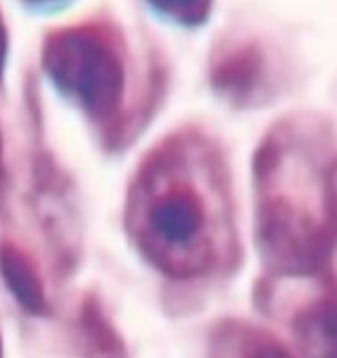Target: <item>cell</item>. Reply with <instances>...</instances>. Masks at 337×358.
I'll return each instance as SVG.
<instances>
[{
    "label": "cell",
    "mask_w": 337,
    "mask_h": 358,
    "mask_svg": "<svg viewBox=\"0 0 337 358\" xmlns=\"http://www.w3.org/2000/svg\"><path fill=\"white\" fill-rule=\"evenodd\" d=\"M4 178V162H2V136H0V180Z\"/></svg>",
    "instance_id": "30bf717a"
},
{
    "label": "cell",
    "mask_w": 337,
    "mask_h": 358,
    "mask_svg": "<svg viewBox=\"0 0 337 358\" xmlns=\"http://www.w3.org/2000/svg\"><path fill=\"white\" fill-rule=\"evenodd\" d=\"M214 86L237 105H250L266 92V55L254 40L224 48L212 69Z\"/></svg>",
    "instance_id": "277c9868"
},
{
    "label": "cell",
    "mask_w": 337,
    "mask_h": 358,
    "mask_svg": "<svg viewBox=\"0 0 337 358\" xmlns=\"http://www.w3.org/2000/svg\"><path fill=\"white\" fill-rule=\"evenodd\" d=\"M128 233L164 275L189 281L231 268L239 254L229 168L201 132L164 141L132 185Z\"/></svg>",
    "instance_id": "6da1fadb"
},
{
    "label": "cell",
    "mask_w": 337,
    "mask_h": 358,
    "mask_svg": "<svg viewBox=\"0 0 337 358\" xmlns=\"http://www.w3.org/2000/svg\"><path fill=\"white\" fill-rule=\"evenodd\" d=\"M4 59H6V29H4L2 19H0V76L4 69Z\"/></svg>",
    "instance_id": "9c48e42d"
},
{
    "label": "cell",
    "mask_w": 337,
    "mask_h": 358,
    "mask_svg": "<svg viewBox=\"0 0 337 358\" xmlns=\"http://www.w3.org/2000/svg\"><path fill=\"white\" fill-rule=\"evenodd\" d=\"M155 10H166L174 19L182 23H199L206 19V13L210 10L208 4H182V6H155Z\"/></svg>",
    "instance_id": "ba28073f"
},
{
    "label": "cell",
    "mask_w": 337,
    "mask_h": 358,
    "mask_svg": "<svg viewBox=\"0 0 337 358\" xmlns=\"http://www.w3.org/2000/svg\"><path fill=\"white\" fill-rule=\"evenodd\" d=\"M256 237L279 277L321 275L337 245V138L329 124L292 115L254 157Z\"/></svg>",
    "instance_id": "7a4b0ae2"
},
{
    "label": "cell",
    "mask_w": 337,
    "mask_h": 358,
    "mask_svg": "<svg viewBox=\"0 0 337 358\" xmlns=\"http://www.w3.org/2000/svg\"><path fill=\"white\" fill-rule=\"evenodd\" d=\"M292 331L306 358H337V277H325L319 292L294 313Z\"/></svg>",
    "instance_id": "5b68a950"
},
{
    "label": "cell",
    "mask_w": 337,
    "mask_h": 358,
    "mask_svg": "<svg viewBox=\"0 0 337 358\" xmlns=\"http://www.w3.org/2000/svg\"><path fill=\"white\" fill-rule=\"evenodd\" d=\"M0 358H2V340H0Z\"/></svg>",
    "instance_id": "8fae6325"
},
{
    "label": "cell",
    "mask_w": 337,
    "mask_h": 358,
    "mask_svg": "<svg viewBox=\"0 0 337 358\" xmlns=\"http://www.w3.org/2000/svg\"><path fill=\"white\" fill-rule=\"evenodd\" d=\"M0 275L15 296V300L29 313L40 315L46 308V296L42 281L34 268V262L29 256H25L15 245H2L0 248Z\"/></svg>",
    "instance_id": "52a82bcc"
},
{
    "label": "cell",
    "mask_w": 337,
    "mask_h": 358,
    "mask_svg": "<svg viewBox=\"0 0 337 358\" xmlns=\"http://www.w3.org/2000/svg\"><path fill=\"white\" fill-rule=\"evenodd\" d=\"M52 86L94 120L113 117L124 99L126 69L115 40L96 25L55 31L42 52Z\"/></svg>",
    "instance_id": "3957f363"
},
{
    "label": "cell",
    "mask_w": 337,
    "mask_h": 358,
    "mask_svg": "<svg viewBox=\"0 0 337 358\" xmlns=\"http://www.w3.org/2000/svg\"><path fill=\"white\" fill-rule=\"evenodd\" d=\"M216 358H296L275 336L243 321H229L214 334Z\"/></svg>",
    "instance_id": "8992f818"
}]
</instances>
